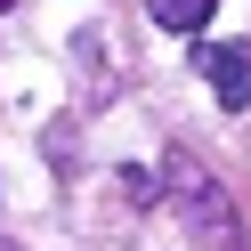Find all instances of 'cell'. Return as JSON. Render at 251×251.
Wrapping results in <instances>:
<instances>
[{
    "label": "cell",
    "instance_id": "1",
    "mask_svg": "<svg viewBox=\"0 0 251 251\" xmlns=\"http://www.w3.org/2000/svg\"><path fill=\"white\" fill-rule=\"evenodd\" d=\"M162 186H170V211L186 219V235H195L202 251H251L243 219H235V195L211 178V162H202V154L170 146V154H162Z\"/></svg>",
    "mask_w": 251,
    "mask_h": 251
},
{
    "label": "cell",
    "instance_id": "2",
    "mask_svg": "<svg viewBox=\"0 0 251 251\" xmlns=\"http://www.w3.org/2000/svg\"><path fill=\"white\" fill-rule=\"evenodd\" d=\"M195 73L211 81V98L227 105V114L251 105V49H243V41H235V49H227V41H202V49H195Z\"/></svg>",
    "mask_w": 251,
    "mask_h": 251
},
{
    "label": "cell",
    "instance_id": "3",
    "mask_svg": "<svg viewBox=\"0 0 251 251\" xmlns=\"http://www.w3.org/2000/svg\"><path fill=\"white\" fill-rule=\"evenodd\" d=\"M219 0H146V17L162 25V33H195V25H211Z\"/></svg>",
    "mask_w": 251,
    "mask_h": 251
},
{
    "label": "cell",
    "instance_id": "4",
    "mask_svg": "<svg viewBox=\"0 0 251 251\" xmlns=\"http://www.w3.org/2000/svg\"><path fill=\"white\" fill-rule=\"evenodd\" d=\"M49 162L73 170V122H49Z\"/></svg>",
    "mask_w": 251,
    "mask_h": 251
},
{
    "label": "cell",
    "instance_id": "5",
    "mask_svg": "<svg viewBox=\"0 0 251 251\" xmlns=\"http://www.w3.org/2000/svg\"><path fill=\"white\" fill-rule=\"evenodd\" d=\"M0 8H17V0H0Z\"/></svg>",
    "mask_w": 251,
    "mask_h": 251
},
{
    "label": "cell",
    "instance_id": "6",
    "mask_svg": "<svg viewBox=\"0 0 251 251\" xmlns=\"http://www.w3.org/2000/svg\"><path fill=\"white\" fill-rule=\"evenodd\" d=\"M0 251H17V243H0Z\"/></svg>",
    "mask_w": 251,
    "mask_h": 251
}]
</instances>
